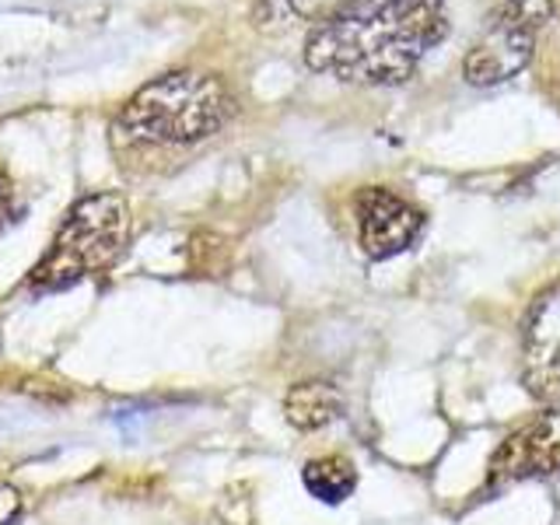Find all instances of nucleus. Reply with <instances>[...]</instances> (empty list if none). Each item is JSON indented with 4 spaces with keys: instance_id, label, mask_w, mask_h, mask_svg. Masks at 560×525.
<instances>
[{
    "instance_id": "obj_1",
    "label": "nucleus",
    "mask_w": 560,
    "mask_h": 525,
    "mask_svg": "<svg viewBox=\"0 0 560 525\" xmlns=\"http://www.w3.org/2000/svg\"><path fill=\"white\" fill-rule=\"evenodd\" d=\"M445 0H347L305 39V63L347 84H402L445 39Z\"/></svg>"
},
{
    "instance_id": "obj_11",
    "label": "nucleus",
    "mask_w": 560,
    "mask_h": 525,
    "mask_svg": "<svg viewBox=\"0 0 560 525\" xmlns=\"http://www.w3.org/2000/svg\"><path fill=\"white\" fill-rule=\"evenodd\" d=\"M18 512H22V498H18V490L0 483V525H8Z\"/></svg>"
},
{
    "instance_id": "obj_7",
    "label": "nucleus",
    "mask_w": 560,
    "mask_h": 525,
    "mask_svg": "<svg viewBox=\"0 0 560 525\" xmlns=\"http://www.w3.org/2000/svg\"><path fill=\"white\" fill-rule=\"evenodd\" d=\"M522 382L536 399H560V288L542 294L522 340Z\"/></svg>"
},
{
    "instance_id": "obj_3",
    "label": "nucleus",
    "mask_w": 560,
    "mask_h": 525,
    "mask_svg": "<svg viewBox=\"0 0 560 525\" xmlns=\"http://www.w3.org/2000/svg\"><path fill=\"white\" fill-rule=\"evenodd\" d=\"M130 238V207L119 192H92L67 210L46 256L28 277L32 291H63L113 267Z\"/></svg>"
},
{
    "instance_id": "obj_8",
    "label": "nucleus",
    "mask_w": 560,
    "mask_h": 525,
    "mask_svg": "<svg viewBox=\"0 0 560 525\" xmlns=\"http://www.w3.org/2000/svg\"><path fill=\"white\" fill-rule=\"evenodd\" d=\"M343 413V393L332 382H298L284 396V417L298 431H319Z\"/></svg>"
},
{
    "instance_id": "obj_4",
    "label": "nucleus",
    "mask_w": 560,
    "mask_h": 525,
    "mask_svg": "<svg viewBox=\"0 0 560 525\" xmlns=\"http://www.w3.org/2000/svg\"><path fill=\"white\" fill-rule=\"evenodd\" d=\"M550 14L553 0H504L483 35L466 52V81L477 88H494L525 70V63L533 60L536 35L550 22Z\"/></svg>"
},
{
    "instance_id": "obj_5",
    "label": "nucleus",
    "mask_w": 560,
    "mask_h": 525,
    "mask_svg": "<svg viewBox=\"0 0 560 525\" xmlns=\"http://www.w3.org/2000/svg\"><path fill=\"white\" fill-rule=\"evenodd\" d=\"M550 472H560V410L536 413L508 434L498 445L494 459H490L487 483L501 487L515 480L550 477Z\"/></svg>"
},
{
    "instance_id": "obj_9",
    "label": "nucleus",
    "mask_w": 560,
    "mask_h": 525,
    "mask_svg": "<svg viewBox=\"0 0 560 525\" xmlns=\"http://www.w3.org/2000/svg\"><path fill=\"white\" fill-rule=\"evenodd\" d=\"M302 480L308 487L312 498H319L326 504H340L354 494L358 487V469L343 455H323V459H312L302 472Z\"/></svg>"
},
{
    "instance_id": "obj_12",
    "label": "nucleus",
    "mask_w": 560,
    "mask_h": 525,
    "mask_svg": "<svg viewBox=\"0 0 560 525\" xmlns=\"http://www.w3.org/2000/svg\"><path fill=\"white\" fill-rule=\"evenodd\" d=\"M8 214H11V183L0 175V224L8 221Z\"/></svg>"
},
{
    "instance_id": "obj_10",
    "label": "nucleus",
    "mask_w": 560,
    "mask_h": 525,
    "mask_svg": "<svg viewBox=\"0 0 560 525\" xmlns=\"http://www.w3.org/2000/svg\"><path fill=\"white\" fill-rule=\"evenodd\" d=\"M347 0H256V18L262 25H294L312 22V28L337 14Z\"/></svg>"
},
{
    "instance_id": "obj_2",
    "label": "nucleus",
    "mask_w": 560,
    "mask_h": 525,
    "mask_svg": "<svg viewBox=\"0 0 560 525\" xmlns=\"http://www.w3.org/2000/svg\"><path fill=\"white\" fill-rule=\"evenodd\" d=\"M232 116V95L224 84L197 70H172L154 78L122 105L116 130L133 144L189 148L214 137Z\"/></svg>"
},
{
    "instance_id": "obj_6",
    "label": "nucleus",
    "mask_w": 560,
    "mask_h": 525,
    "mask_svg": "<svg viewBox=\"0 0 560 525\" xmlns=\"http://www.w3.org/2000/svg\"><path fill=\"white\" fill-rule=\"evenodd\" d=\"M354 214L361 249L372 259H393L407 253L417 242L420 228H424V214L410 200H402L399 192L382 186H368L358 192Z\"/></svg>"
}]
</instances>
